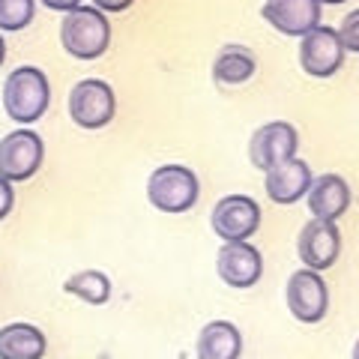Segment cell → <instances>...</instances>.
Segmentation results:
<instances>
[{
  "mask_svg": "<svg viewBox=\"0 0 359 359\" xmlns=\"http://www.w3.org/2000/svg\"><path fill=\"white\" fill-rule=\"evenodd\" d=\"M243 335L231 320H210L198 335V359H240Z\"/></svg>",
  "mask_w": 359,
  "mask_h": 359,
  "instance_id": "cell-15",
  "label": "cell"
},
{
  "mask_svg": "<svg viewBox=\"0 0 359 359\" xmlns=\"http://www.w3.org/2000/svg\"><path fill=\"white\" fill-rule=\"evenodd\" d=\"M45 159V144L36 132L15 129L0 141V177L9 183L30 180L42 168Z\"/></svg>",
  "mask_w": 359,
  "mask_h": 359,
  "instance_id": "cell-7",
  "label": "cell"
},
{
  "mask_svg": "<svg viewBox=\"0 0 359 359\" xmlns=\"http://www.w3.org/2000/svg\"><path fill=\"white\" fill-rule=\"evenodd\" d=\"M39 4L51 13H72V9L81 6V0H39Z\"/></svg>",
  "mask_w": 359,
  "mask_h": 359,
  "instance_id": "cell-22",
  "label": "cell"
},
{
  "mask_svg": "<svg viewBox=\"0 0 359 359\" xmlns=\"http://www.w3.org/2000/svg\"><path fill=\"white\" fill-rule=\"evenodd\" d=\"M255 69H257V57L245 45H224L216 54V60H212V78H216V84L224 87L245 84L255 75Z\"/></svg>",
  "mask_w": 359,
  "mask_h": 359,
  "instance_id": "cell-16",
  "label": "cell"
},
{
  "mask_svg": "<svg viewBox=\"0 0 359 359\" xmlns=\"http://www.w3.org/2000/svg\"><path fill=\"white\" fill-rule=\"evenodd\" d=\"M311 168L302 162V159H287L282 165H276L273 171H266V180H264V189H266V198L273 204H297L302 195L311 192Z\"/></svg>",
  "mask_w": 359,
  "mask_h": 359,
  "instance_id": "cell-13",
  "label": "cell"
},
{
  "mask_svg": "<svg viewBox=\"0 0 359 359\" xmlns=\"http://www.w3.org/2000/svg\"><path fill=\"white\" fill-rule=\"evenodd\" d=\"M341 63H344V45H341L339 30L323 25L299 39V66L306 75L330 78L341 69Z\"/></svg>",
  "mask_w": 359,
  "mask_h": 359,
  "instance_id": "cell-9",
  "label": "cell"
},
{
  "mask_svg": "<svg viewBox=\"0 0 359 359\" xmlns=\"http://www.w3.org/2000/svg\"><path fill=\"white\" fill-rule=\"evenodd\" d=\"M93 4H96V9H102V13H123L135 0H93Z\"/></svg>",
  "mask_w": 359,
  "mask_h": 359,
  "instance_id": "cell-23",
  "label": "cell"
},
{
  "mask_svg": "<svg viewBox=\"0 0 359 359\" xmlns=\"http://www.w3.org/2000/svg\"><path fill=\"white\" fill-rule=\"evenodd\" d=\"M117 114L114 90L102 78H84L69 90V117L87 132L108 126Z\"/></svg>",
  "mask_w": 359,
  "mask_h": 359,
  "instance_id": "cell-4",
  "label": "cell"
},
{
  "mask_svg": "<svg viewBox=\"0 0 359 359\" xmlns=\"http://www.w3.org/2000/svg\"><path fill=\"white\" fill-rule=\"evenodd\" d=\"M309 210L311 219H323V222L341 219L351 210V186H347V180L339 174L318 177L309 192Z\"/></svg>",
  "mask_w": 359,
  "mask_h": 359,
  "instance_id": "cell-14",
  "label": "cell"
},
{
  "mask_svg": "<svg viewBox=\"0 0 359 359\" xmlns=\"http://www.w3.org/2000/svg\"><path fill=\"white\" fill-rule=\"evenodd\" d=\"M15 207V192H13V183L9 180L0 177V222H4L9 212H13Z\"/></svg>",
  "mask_w": 359,
  "mask_h": 359,
  "instance_id": "cell-21",
  "label": "cell"
},
{
  "mask_svg": "<svg viewBox=\"0 0 359 359\" xmlns=\"http://www.w3.org/2000/svg\"><path fill=\"white\" fill-rule=\"evenodd\" d=\"M210 224L224 243H245L261 228V207L249 195H224L212 207Z\"/></svg>",
  "mask_w": 359,
  "mask_h": 359,
  "instance_id": "cell-8",
  "label": "cell"
},
{
  "mask_svg": "<svg viewBox=\"0 0 359 359\" xmlns=\"http://www.w3.org/2000/svg\"><path fill=\"white\" fill-rule=\"evenodd\" d=\"M320 4H327V6H339V4H344V0H320Z\"/></svg>",
  "mask_w": 359,
  "mask_h": 359,
  "instance_id": "cell-25",
  "label": "cell"
},
{
  "mask_svg": "<svg viewBox=\"0 0 359 359\" xmlns=\"http://www.w3.org/2000/svg\"><path fill=\"white\" fill-rule=\"evenodd\" d=\"M4 60H6V42L0 36V66H4Z\"/></svg>",
  "mask_w": 359,
  "mask_h": 359,
  "instance_id": "cell-24",
  "label": "cell"
},
{
  "mask_svg": "<svg viewBox=\"0 0 359 359\" xmlns=\"http://www.w3.org/2000/svg\"><path fill=\"white\" fill-rule=\"evenodd\" d=\"M45 335L33 323H6L0 330V359H42Z\"/></svg>",
  "mask_w": 359,
  "mask_h": 359,
  "instance_id": "cell-17",
  "label": "cell"
},
{
  "mask_svg": "<svg viewBox=\"0 0 359 359\" xmlns=\"http://www.w3.org/2000/svg\"><path fill=\"white\" fill-rule=\"evenodd\" d=\"M339 36H341L344 51L359 54V9H353V13H347V15H344L341 27H339Z\"/></svg>",
  "mask_w": 359,
  "mask_h": 359,
  "instance_id": "cell-20",
  "label": "cell"
},
{
  "mask_svg": "<svg viewBox=\"0 0 359 359\" xmlns=\"http://www.w3.org/2000/svg\"><path fill=\"white\" fill-rule=\"evenodd\" d=\"M353 359H359V339H356V344H353Z\"/></svg>",
  "mask_w": 359,
  "mask_h": 359,
  "instance_id": "cell-26",
  "label": "cell"
},
{
  "mask_svg": "<svg viewBox=\"0 0 359 359\" xmlns=\"http://www.w3.org/2000/svg\"><path fill=\"white\" fill-rule=\"evenodd\" d=\"M201 183L192 168L186 165H162L147 180V198L162 212H189L198 204Z\"/></svg>",
  "mask_w": 359,
  "mask_h": 359,
  "instance_id": "cell-3",
  "label": "cell"
},
{
  "mask_svg": "<svg viewBox=\"0 0 359 359\" xmlns=\"http://www.w3.org/2000/svg\"><path fill=\"white\" fill-rule=\"evenodd\" d=\"M51 102V87H48V75L36 66H18L13 75L4 81V108L21 126L36 123Z\"/></svg>",
  "mask_w": 359,
  "mask_h": 359,
  "instance_id": "cell-2",
  "label": "cell"
},
{
  "mask_svg": "<svg viewBox=\"0 0 359 359\" xmlns=\"http://www.w3.org/2000/svg\"><path fill=\"white\" fill-rule=\"evenodd\" d=\"M33 13H36V0H0V30H25L33 21Z\"/></svg>",
  "mask_w": 359,
  "mask_h": 359,
  "instance_id": "cell-19",
  "label": "cell"
},
{
  "mask_svg": "<svg viewBox=\"0 0 359 359\" xmlns=\"http://www.w3.org/2000/svg\"><path fill=\"white\" fill-rule=\"evenodd\" d=\"M60 45L75 60H96L111 45V25L102 9L78 6L63 15L60 25Z\"/></svg>",
  "mask_w": 359,
  "mask_h": 359,
  "instance_id": "cell-1",
  "label": "cell"
},
{
  "mask_svg": "<svg viewBox=\"0 0 359 359\" xmlns=\"http://www.w3.org/2000/svg\"><path fill=\"white\" fill-rule=\"evenodd\" d=\"M219 278L231 287H255L264 276V257L252 243H224L216 257Z\"/></svg>",
  "mask_w": 359,
  "mask_h": 359,
  "instance_id": "cell-11",
  "label": "cell"
},
{
  "mask_svg": "<svg viewBox=\"0 0 359 359\" xmlns=\"http://www.w3.org/2000/svg\"><path fill=\"white\" fill-rule=\"evenodd\" d=\"M341 252V233L335 228V222H323V219H309L299 231L297 240V255L306 264V269H330L339 261Z\"/></svg>",
  "mask_w": 359,
  "mask_h": 359,
  "instance_id": "cell-10",
  "label": "cell"
},
{
  "mask_svg": "<svg viewBox=\"0 0 359 359\" xmlns=\"http://www.w3.org/2000/svg\"><path fill=\"white\" fill-rule=\"evenodd\" d=\"M297 147H299V135H297V129L290 126L287 120L264 123L261 129L252 132V141H249V162L257 168V171L266 174V171H273L276 165L294 159Z\"/></svg>",
  "mask_w": 359,
  "mask_h": 359,
  "instance_id": "cell-5",
  "label": "cell"
},
{
  "mask_svg": "<svg viewBox=\"0 0 359 359\" xmlns=\"http://www.w3.org/2000/svg\"><path fill=\"white\" fill-rule=\"evenodd\" d=\"M63 290L66 294L78 297L87 306H105L111 299V282L105 273H99V269H84V273H75L63 282Z\"/></svg>",
  "mask_w": 359,
  "mask_h": 359,
  "instance_id": "cell-18",
  "label": "cell"
},
{
  "mask_svg": "<svg viewBox=\"0 0 359 359\" xmlns=\"http://www.w3.org/2000/svg\"><path fill=\"white\" fill-rule=\"evenodd\" d=\"M261 15L285 36H309L320 27V0H266Z\"/></svg>",
  "mask_w": 359,
  "mask_h": 359,
  "instance_id": "cell-12",
  "label": "cell"
},
{
  "mask_svg": "<svg viewBox=\"0 0 359 359\" xmlns=\"http://www.w3.org/2000/svg\"><path fill=\"white\" fill-rule=\"evenodd\" d=\"M287 309L299 323H320L330 311V287L318 269H297L287 278Z\"/></svg>",
  "mask_w": 359,
  "mask_h": 359,
  "instance_id": "cell-6",
  "label": "cell"
}]
</instances>
